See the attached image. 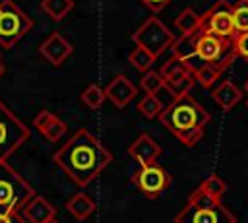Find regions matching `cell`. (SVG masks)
<instances>
[{
    "label": "cell",
    "instance_id": "8",
    "mask_svg": "<svg viewBox=\"0 0 248 223\" xmlns=\"http://www.w3.org/2000/svg\"><path fill=\"white\" fill-rule=\"evenodd\" d=\"M27 138L29 128L0 101V163H6Z\"/></svg>",
    "mask_w": 248,
    "mask_h": 223
},
{
    "label": "cell",
    "instance_id": "26",
    "mask_svg": "<svg viewBox=\"0 0 248 223\" xmlns=\"http://www.w3.org/2000/svg\"><path fill=\"white\" fill-rule=\"evenodd\" d=\"M223 72H219V70H215V68H211V66H203V68H200L196 74H194V78H196V83H200L202 87H213L215 85V81H219V76H221Z\"/></svg>",
    "mask_w": 248,
    "mask_h": 223
},
{
    "label": "cell",
    "instance_id": "20",
    "mask_svg": "<svg viewBox=\"0 0 248 223\" xmlns=\"http://www.w3.org/2000/svg\"><path fill=\"white\" fill-rule=\"evenodd\" d=\"M41 8L54 21H60L74 10V0H41Z\"/></svg>",
    "mask_w": 248,
    "mask_h": 223
},
{
    "label": "cell",
    "instance_id": "2",
    "mask_svg": "<svg viewBox=\"0 0 248 223\" xmlns=\"http://www.w3.org/2000/svg\"><path fill=\"white\" fill-rule=\"evenodd\" d=\"M157 118L174 138H178L188 147L198 143V140L203 136V128L211 120L209 112L192 95L178 97L169 109L161 111Z\"/></svg>",
    "mask_w": 248,
    "mask_h": 223
},
{
    "label": "cell",
    "instance_id": "11",
    "mask_svg": "<svg viewBox=\"0 0 248 223\" xmlns=\"http://www.w3.org/2000/svg\"><path fill=\"white\" fill-rule=\"evenodd\" d=\"M39 52H41L50 64L60 66V64L74 52V47H72V43H70L68 39H64L62 33L54 31V33H50V35L41 43Z\"/></svg>",
    "mask_w": 248,
    "mask_h": 223
},
{
    "label": "cell",
    "instance_id": "1",
    "mask_svg": "<svg viewBox=\"0 0 248 223\" xmlns=\"http://www.w3.org/2000/svg\"><path fill=\"white\" fill-rule=\"evenodd\" d=\"M112 161L110 151L85 128H79L56 153L54 163L78 184H91Z\"/></svg>",
    "mask_w": 248,
    "mask_h": 223
},
{
    "label": "cell",
    "instance_id": "32",
    "mask_svg": "<svg viewBox=\"0 0 248 223\" xmlns=\"http://www.w3.org/2000/svg\"><path fill=\"white\" fill-rule=\"evenodd\" d=\"M141 2H143L151 12H161V10L167 8L172 0H141Z\"/></svg>",
    "mask_w": 248,
    "mask_h": 223
},
{
    "label": "cell",
    "instance_id": "23",
    "mask_svg": "<svg viewBox=\"0 0 248 223\" xmlns=\"http://www.w3.org/2000/svg\"><path fill=\"white\" fill-rule=\"evenodd\" d=\"M81 101H83L89 109H99V107L107 101L105 89H103V87H99L97 83H89V85L81 91Z\"/></svg>",
    "mask_w": 248,
    "mask_h": 223
},
{
    "label": "cell",
    "instance_id": "6",
    "mask_svg": "<svg viewBox=\"0 0 248 223\" xmlns=\"http://www.w3.org/2000/svg\"><path fill=\"white\" fill-rule=\"evenodd\" d=\"M31 27L33 19L14 0L0 2V45L4 48H12Z\"/></svg>",
    "mask_w": 248,
    "mask_h": 223
},
{
    "label": "cell",
    "instance_id": "12",
    "mask_svg": "<svg viewBox=\"0 0 248 223\" xmlns=\"http://www.w3.org/2000/svg\"><path fill=\"white\" fill-rule=\"evenodd\" d=\"M105 95L107 99L116 105L118 109H124L136 95H138V87L124 76V74H118L116 78H112L108 81V85L105 87Z\"/></svg>",
    "mask_w": 248,
    "mask_h": 223
},
{
    "label": "cell",
    "instance_id": "13",
    "mask_svg": "<svg viewBox=\"0 0 248 223\" xmlns=\"http://www.w3.org/2000/svg\"><path fill=\"white\" fill-rule=\"evenodd\" d=\"M128 155L141 165H151L161 155V145L147 134H140L128 147Z\"/></svg>",
    "mask_w": 248,
    "mask_h": 223
},
{
    "label": "cell",
    "instance_id": "3",
    "mask_svg": "<svg viewBox=\"0 0 248 223\" xmlns=\"http://www.w3.org/2000/svg\"><path fill=\"white\" fill-rule=\"evenodd\" d=\"M174 223H234V215L221 204V200L211 198L202 186H198L182 211L174 217Z\"/></svg>",
    "mask_w": 248,
    "mask_h": 223
},
{
    "label": "cell",
    "instance_id": "27",
    "mask_svg": "<svg viewBox=\"0 0 248 223\" xmlns=\"http://www.w3.org/2000/svg\"><path fill=\"white\" fill-rule=\"evenodd\" d=\"M138 111H140L145 118H157L163 109H161V105L157 103V99H155L153 95H147V93H145V97H141L140 103H138Z\"/></svg>",
    "mask_w": 248,
    "mask_h": 223
},
{
    "label": "cell",
    "instance_id": "28",
    "mask_svg": "<svg viewBox=\"0 0 248 223\" xmlns=\"http://www.w3.org/2000/svg\"><path fill=\"white\" fill-rule=\"evenodd\" d=\"M153 97L157 99V103L161 105V109H163V111H165V109H169V107L178 99V95H176V93H174L167 83H163V85L153 93Z\"/></svg>",
    "mask_w": 248,
    "mask_h": 223
},
{
    "label": "cell",
    "instance_id": "25",
    "mask_svg": "<svg viewBox=\"0 0 248 223\" xmlns=\"http://www.w3.org/2000/svg\"><path fill=\"white\" fill-rule=\"evenodd\" d=\"M163 83H165L163 76H161L159 72H155V70H147V72L141 76V80H140V87H141L147 95H153Z\"/></svg>",
    "mask_w": 248,
    "mask_h": 223
},
{
    "label": "cell",
    "instance_id": "16",
    "mask_svg": "<svg viewBox=\"0 0 248 223\" xmlns=\"http://www.w3.org/2000/svg\"><path fill=\"white\" fill-rule=\"evenodd\" d=\"M66 209H68V213H70L76 221H85V219L95 211V202H93L87 194L78 192V194H74V196L66 202Z\"/></svg>",
    "mask_w": 248,
    "mask_h": 223
},
{
    "label": "cell",
    "instance_id": "36",
    "mask_svg": "<svg viewBox=\"0 0 248 223\" xmlns=\"http://www.w3.org/2000/svg\"><path fill=\"white\" fill-rule=\"evenodd\" d=\"M246 107H248V99H246Z\"/></svg>",
    "mask_w": 248,
    "mask_h": 223
},
{
    "label": "cell",
    "instance_id": "10",
    "mask_svg": "<svg viewBox=\"0 0 248 223\" xmlns=\"http://www.w3.org/2000/svg\"><path fill=\"white\" fill-rule=\"evenodd\" d=\"M132 182L136 184V188L149 200L161 196L169 186H170V175L157 163L151 165H141L134 175H132Z\"/></svg>",
    "mask_w": 248,
    "mask_h": 223
},
{
    "label": "cell",
    "instance_id": "4",
    "mask_svg": "<svg viewBox=\"0 0 248 223\" xmlns=\"http://www.w3.org/2000/svg\"><path fill=\"white\" fill-rule=\"evenodd\" d=\"M35 196V190L31 184L17 175L16 169H12L6 163H0V213L6 211H21V207Z\"/></svg>",
    "mask_w": 248,
    "mask_h": 223
},
{
    "label": "cell",
    "instance_id": "35",
    "mask_svg": "<svg viewBox=\"0 0 248 223\" xmlns=\"http://www.w3.org/2000/svg\"><path fill=\"white\" fill-rule=\"evenodd\" d=\"M48 223H58V221H56V219H52V221H48Z\"/></svg>",
    "mask_w": 248,
    "mask_h": 223
},
{
    "label": "cell",
    "instance_id": "30",
    "mask_svg": "<svg viewBox=\"0 0 248 223\" xmlns=\"http://www.w3.org/2000/svg\"><path fill=\"white\" fill-rule=\"evenodd\" d=\"M180 70H188L176 56H170L163 66H161V70H159V74L163 76V80H167V78H170L172 74H176V72H180Z\"/></svg>",
    "mask_w": 248,
    "mask_h": 223
},
{
    "label": "cell",
    "instance_id": "21",
    "mask_svg": "<svg viewBox=\"0 0 248 223\" xmlns=\"http://www.w3.org/2000/svg\"><path fill=\"white\" fill-rule=\"evenodd\" d=\"M128 62H130L138 72L145 74L147 70H151V66H153V62H155V56H151L145 48L136 47V48L128 54Z\"/></svg>",
    "mask_w": 248,
    "mask_h": 223
},
{
    "label": "cell",
    "instance_id": "9",
    "mask_svg": "<svg viewBox=\"0 0 248 223\" xmlns=\"http://www.w3.org/2000/svg\"><path fill=\"white\" fill-rule=\"evenodd\" d=\"M200 29L221 39H232L236 35L232 25V4H229L227 0H217L205 14H202Z\"/></svg>",
    "mask_w": 248,
    "mask_h": 223
},
{
    "label": "cell",
    "instance_id": "14",
    "mask_svg": "<svg viewBox=\"0 0 248 223\" xmlns=\"http://www.w3.org/2000/svg\"><path fill=\"white\" fill-rule=\"evenodd\" d=\"M33 126H35L48 142H52V143L58 142V140L68 132L66 122L60 120L54 112H50V111H46V109L39 111V114L33 118Z\"/></svg>",
    "mask_w": 248,
    "mask_h": 223
},
{
    "label": "cell",
    "instance_id": "29",
    "mask_svg": "<svg viewBox=\"0 0 248 223\" xmlns=\"http://www.w3.org/2000/svg\"><path fill=\"white\" fill-rule=\"evenodd\" d=\"M231 43H232L234 54L240 56V58H244V60H248V31L246 33H236L231 39Z\"/></svg>",
    "mask_w": 248,
    "mask_h": 223
},
{
    "label": "cell",
    "instance_id": "19",
    "mask_svg": "<svg viewBox=\"0 0 248 223\" xmlns=\"http://www.w3.org/2000/svg\"><path fill=\"white\" fill-rule=\"evenodd\" d=\"M165 83H167L178 97H182V95H190L192 87L196 85V78H194V74H192L190 70H180V72L172 74L170 78H167Z\"/></svg>",
    "mask_w": 248,
    "mask_h": 223
},
{
    "label": "cell",
    "instance_id": "15",
    "mask_svg": "<svg viewBox=\"0 0 248 223\" xmlns=\"http://www.w3.org/2000/svg\"><path fill=\"white\" fill-rule=\"evenodd\" d=\"M21 217L27 223H48L56 217V207L43 196H33L23 207Z\"/></svg>",
    "mask_w": 248,
    "mask_h": 223
},
{
    "label": "cell",
    "instance_id": "24",
    "mask_svg": "<svg viewBox=\"0 0 248 223\" xmlns=\"http://www.w3.org/2000/svg\"><path fill=\"white\" fill-rule=\"evenodd\" d=\"M200 186H202L211 198H215V200H221V196L227 192V182H225L219 175H209Z\"/></svg>",
    "mask_w": 248,
    "mask_h": 223
},
{
    "label": "cell",
    "instance_id": "31",
    "mask_svg": "<svg viewBox=\"0 0 248 223\" xmlns=\"http://www.w3.org/2000/svg\"><path fill=\"white\" fill-rule=\"evenodd\" d=\"M0 223H27L17 211H6L0 213Z\"/></svg>",
    "mask_w": 248,
    "mask_h": 223
},
{
    "label": "cell",
    "instance_id": "5",
    "mask_svg": "<svg viewBox=\"0 0 248 223\" xmlns=\"http://www.w3.org/2000/svg\"><path fill=\"white\" fill-rule=\"evenodd\" d=\"M194 47H196L198 60L205 66L219 70V72H225V68H229L231 62L236 58L231 39H221V37L205 33L202 29L196 31Z\"/></svg>",
    "mask_w": 248,
    "mask_h": 223
},
{
    "label": "cell",
    "instance_id": "34",
    "mask_svg": "<svg viewBox=\"0 0 248 223\" xmlns=\"http://www.w3.org/2000/svg\"><path fill=\"white\" fill-rule=\"evenodd\" d=\"M244 91L248 93V80H246V83H244Z\"/></svg>",
    "mask_w": 248,
    "mask_h": 223
},
{
    "label": "cell",
    "instance_id": "18",
    "mask_svg": "<svg viewBox=\"0 0 248 223\" xmlns=\"http://www.w3.org/2000/svg\"><path fill=\"white\" fill-rule=\"evenodd\" d=\"M174 27L180 35H192L196 31H200L202 27V16L198 12H194L192 8H184L176 19H174Z\"/></svg>",
    "mask_w": 248,
    "mask_h": 223
},
{
    "label": "cell",
    "instance_id": "33",
    "mask_svg": "<svg viewBox=\"0 0 248 223\" xmlns=\"http://www.w3.org/2000/svg\"><path fill=\"white\" fill-rule=\"evenodd\" d=\"M4 72H6V66L0 62V78H2V74H4Z\"/></svg>",
    "mask_w": 248,
    "mask_h": 223
},
{
    "label": "cell",
    "instance_id": "17",
    "mask_svg": "<svg viewBox=\"0 0 248 223\" xmlns=\"http://www.w3.org/2000/svg\"><path fill=\"white\" fill-rule=\"evenodd\" d=\"M240 97H242V93H240V89L232 83V81H221L215 89H213V99H215V103L221 107V109H225V111H231L238 101H240Z\"/></svg>",
    "mask_w": 248,
    "mask_h": 223
},
{
    "label": "cell",
    "instance_id": "22",
    "mask_svg": "<svg viewBox=\"0 0 248 223\" xmlns=\"http://www.w3.org/2000/svg\"><path fill=\"white\" fill-rule=\"evenodd\" d=\"M232 25L234 33L248 31V0H238L236 4H232Z\"/></svg>",
    "mask_w": 248,
    "mask_h": 223
},
{
    "label": "cell",
    "instance_id": "7",
    "mask_svg": "<svg viewBox=\"0 0 248 223\" xmlns=\"http://www.w3.org/2000/svg\"><path fill=\"white\" fill-rule=\"evenodd\" d=\"M132 39H134L136 47L145 48L151 56L157 58L163 50H167V48L172 45V41H174L176 37L172 35V31H170L159 17L151 16V17H147V19L134 31Z\"/></svg>",
    "mask_w": 248,
    "mask_h": 223
}]
</instances>
